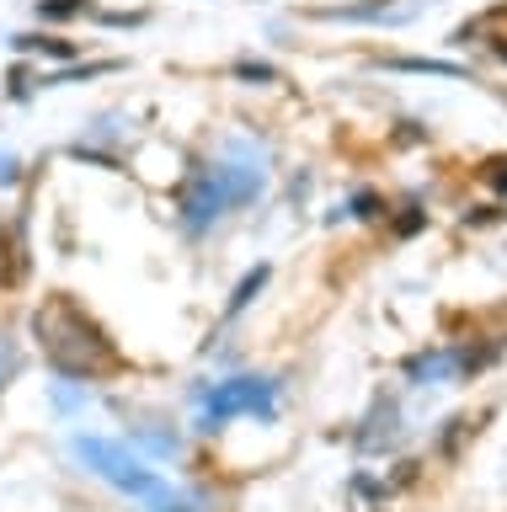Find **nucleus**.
<instances>
[{
	"instance_id": "1",
	"label": "nucleus",
	"mask_w": 507,
	"mask_h": 512,
	"mask_svg": "<svg viewBox=\"0 0 507 512\" xmlns=\"http://www.w3.org/2000/svg\"><path fill=\"white\" fill-rule=\"evenodd\" d=\"M33 326H38V342H43V352H49V363L59 368V374L91 379V374H102V368L113 363V342H107L70 299H54L49 310H38Z\"/></svg>"
},
{
	"instance_id": "2",
	"label": "nucleus",
	"mask_w": 507,
	"mask_h": 512,
	"mask_svg": "<svg viewBox=\"0 0 507 512\" xmlns=\"http://www.w3.org/2000/svg\"><path fill=\"white\" fill-rule=\"evenodd\" d=\"M262 400H267V384H257V379H235V384H225V390L214 395V416L225 422L230 411H262Z\"/></svg>"
},
{
	"instance_id": "3",
	"label": "nucleus",
	"mask_w": 507,
	"mask_h": 512,
	"mask_svg": "<svg viewBox=\"0 0 507 512\" xmlns=\"http://www.w3.org/2000/svg\"><path fill=\"white\" fill-rule=\"evenodd\" d=\"M225 208V192H219V182H193L187 187V224H209V214H219Z\"/></svg>"
},
{
	"instance_id": "4",
	"label": "nucleus",
	"mask_w": 507,
	"mask_h": 512,
	"mask_svg": "<svg viewBox=\"0 0 507 512\" xmlns=\"http://www.w3.org/2000/svg\"><path fill=\"white\" fill-rule=\"evenodd\" d=\"M22 48H38V54H54V59L75 54V43H65V38H22Z\"/></svg>"
},
{
	"instance_id": "5",
	"label": "nucleus",
	"mask_w": 507,
	"mask_h": 512,
	"mask_svg": "<svg viewBox=\"0 0 507 512\" xmlns=\"http://www.w3.org/2000/svg\"><path fill=\"white\" fill-rule=\"evenodd\" d=\"M267 283V267H257V272H246V283L241 288H235V299H230V310H241V304L251 299V294H257V288Z\"/></svg>"
},
{
	"instance_id": "6",
	"label": "nucleus",
	"mask_w": 507,
	"mask_h": 512,
	"mask_svg": "<svg viewBox=\"0 0 507 512\" xmlns=\"http://www.w3.org/2000/svg\"><path fill=\"white\" fill-rule=\"evenodd\" d=\"M43 22H49V16H75V11H81V0H43Z\"/></svg>"
}]
</instances>
